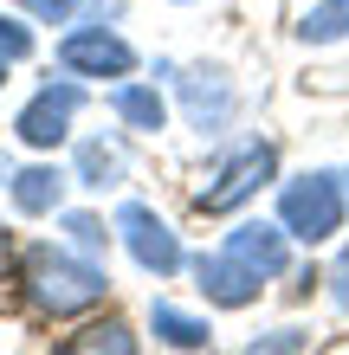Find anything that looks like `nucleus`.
Wrapping results in <instances>:
<instances>
[{
    "label": "nucleus",
    "instance_id": "f257e3e1",
    "mask_svg": "<svg viewBox=\"0 0 349 355\" xmlns=\"http://www.w3.org/2000/svg\"><path fill=\"white\" fill-rule=\"evenodd\" d=\"M26 291H33V304H39V310H52V317H71V310L104 304L110 278H104L91 259H71V252H58V245H33V252H26Z\"/></svg>",
    "mask_w": 349,
    "mask_h": 355
},
{
    "label": "nucleus",
    "instance_id": "f03ea898",
    "mask_svg": "<svg viewBox=\"0 0 349 355\" xmlns=\"http://www.w3.org/2000/svg\"><path fill=\"white\" fill-rule=\"evenodd\" d=\"M278 226H284L291 239H304V245L330 239L337 226H343V181H337L330 168H311V175L284 181V194H278Z\"/></svg>",
    "mask_w": 349,
    "mask_h": 355
},
{
    "label": "nucleus",
    "instance_id": "7ed1b4c3",
    "mask_svg": "<svg viewBox=\"0 0 349 355\" xmlns=\"http://www.w3.org/2000/svg\"><path fill=\"white\" fill-rule=\"evenodd\" d=\"M272 175H278V149H272V142L239 149L233 162H220V175L207 187H201V214H233V207H246Z\"/></svg>",
    "mask_w": 349,
    "mask_h": 355
},
{
    "label": "nucleus",
    "instance_id": "20e7f679",
    "mask_svg": "<svg viewBox=\"0 0 349 355\" xmlns=\"http://www.w3.org/2000/svg\"><path fill=\"white\" fill-rule=\"evenodd\" d=\"M169 78H175V91H181V103H188V123L201 136H214V130H227L233 123V85H227V71L220 65H188V71H175L169 65Z\"/></svg>",
    "mask_w": 349,
    "mask_h": 355
},
{
    "label": "nucleus",
    "instance_id": "39448f33",
    "mask_svg": "<svg viewBox=\"0 0 349 355\" xmlns=\"http://www.w3.org/2000/svg\"><path fill=\"white\" fill-rule=\"evenodd\" d=\"M117 233H123V245H130V259L142 265V271H155V278H175L181 271V245H175V233L155 220V207H142V200H130L117 214Z\"/></svg>",
    "mask_w": 349,
    "mask_h": 355
},
{
    "label": "nucleus",
    "instance_id": "423d86ee",
    "mask_svg": "<svg viewBox=\"0 0 349 355\" xmlns=\"http://www.w3.org/2000/svg\"><path fill=\"white\" fill-rule=\"evenodd\" d=\"M78 103H85V91L78 85H46L26 110H19V142H33V149H52V142H65V130H71V116H78Z\"/></svg>",
    "mask_w": 349,
    "mask_h": 355
},
{
    "label": "nucleus",
    "instance_id": "0eeeda50",
    "mask_svg": "<svg viewBox=\"0 0 349 355\" xmlns=\"http://www.w3.org/2000/svg\"><path fill=\"white\" fill-rule=\"evenodd\" d=\"M58 58H65V71H78V78H130V65H136V52L123 46L117 33H104V26L71 33L65 46H58Z\"/></svg>",
    "mask_w": 349,
    "mask_h": 355
},
{
    "label": "nucleus",
    "instance_id": "6e6552de",
    "mask_svg": "<svg viewBox=\"0 0 349 355\" xmlns=\"http://www.w3.org/2000/svg\"><path fill=\"white\" fill-rule=\"evenodd\" d=\"M291 233H284V226H265V220H246V226H233L227 233V245H220V252H233L239 265H253L259 278H278L284 265H291V245H284Z\"/></svg>",
    "mask_w": 349,
    "mask_h": 355
},
{
    "label": "nucleus",
    "instance_id": "1a4fd4ad",
    "mask_svg": "<svg viewBox=\"0 0 349 355\" xmlns=\"http://www.w3.org/2000/svg\"><path fill=\"white\" fill-rule=\"evenodd\" d=\"M194 278H201V291H207V304H227V310H239V304H253L259 297V271L253 265H239L233 252H207V259H194Z\"/></svg>",
    "mask_w": 349,
    "mask_h": 355
},
{
    "label": "nucleus",
    "instance_id": "9d476101",
    "mask_svg": "<svg viewBox=\"0 0 349 355\" xmlns=\"http://www.w3.org/2000/svg\"><path fill=\"white\" fill-rule=\"evenodd\" d=\"M58 194H65V175H58V168H46V162H39V168H19V175H13V207H19V214H52V207H58Z\"/></svg>",
    "mask_w": 349,
    "mask_h": 355
},
{
    "label": "nucleus",
    "instance_id": "9b49d317",
    "mask_svg": "<svg viewBox=\"0 0 349 355\" xmlns=\"http://www.w3.org/2000/svg\"><path fill=\"white\" fill-rule=\"evenodd\" d=\"M58 355H136V336H130V323L104 317V323H85Z\"/></svg>",
    "mask_w": 349,
    "mask_h": 355
},
{
    "label": "nucleus",
    "instance_id": "f8f14e48",
    "mask_svg": "<svg viewBox=\"0 0 349 355\" xmlns=\"http://www.w3.org/2000/svg\"><path fill=\"white\" fill-rule=\"evenodd\" d=\"M149 323H155V336L175 343V349H207V323H201V317H181L175 304H155Z\"/></svg>",
    "mask_w": 349,
    "mask_h": 355
},
{
    "label": "nucleus",
    "instance_id": "ddd939ff",
    "mask_svg": "<svg viewBox=\"0 0 349 355\" xmlns=\"http://www.w3.org/2000/svg\"><path fill=\"white\" fill-rule=\"evenodd\" d=\"M110 103H117V116L130 123V130H162V116H169V110H162V97H155L149 85H123Z\"/></svg>",
    "mask_w": 349,
    "mask_h": 355
},
{
    "label": "nucleus",
    "instance_id": "4468645a",
    "mask_svg": "<svg viewBox=\"0 0 349 355\" xmlns=\"http://www.w3.org/2000/svg\"><path fill=\"white\" fill-rule=\"evenodd\" d=\"M298 33L311 39V46H330V39H349V0H323V7H311Z\"/></svg>",
    "mask_w": 349,
    "mask_h": 355
},
{
    "label": "nucleus",
    "instance_id": "2eb2a0df",
    "mask_svg": "<svg viewBox=\"0 0 349 355\" xmlns=\"http://www.w3.org/2000/svg\"><path fill=\"white\" fill-rule=\"evenodd\" d=\"M78 181L85 187H117L123 181V155L104 149V142H85V149H78Z\"/></svg>",
    "mask_w": 349,
    "mask_h": 355
},
{
    "label": "nucleus",
    "instance_id": "dca6fc26",
    "mask_svg": "<svg viewBox=\"0 0 349 355\" xmlns=\"http://www.w3.org/2000/svg\"><path fill=\"white\" fill-rule=\"evenodd\" d=\"M65 233H71V245H78V252H104V245H110L104 220H91V214H71V220H65Z\"/></svg>",
    "mask_w": 349,
    "mask_h": 355
},
{
    "label": "nucleus",
    "instance_id": "f3484780",
    "mask_svg": "<svg viewBox=\"0 0 349 355\" xmlns=\"http://www.w3.org/2000/svg\"><path fill=\"white\" fill-rule=\"evenodd\" d=\"M33 52V33L19 26V19H0V65H7V58H26Z\"/></svg>",
    "mask_w": 349,
    "mask_h": 355
},
{
    "label": "nucleus",
    "instance_id": "a211bd4d",
    "mask_svg": "<svg viewBox=\"0 0 349 355\" xmlns=\"http://www.w3.org/2000/svg\"><path fill=\"white\" fill-rule=\"evenodd\" d=\"M304 349V329H278V336H265V343H253L246 355H298Z\"/></svg>",
    "mask_w": 349,
    "mask_h": 355
},
{
    "label": "nucleus",
    "instance_id": "6ab92c4d",
    "mask_svg": "<svg viewBox=\"0 0 349 355\" xmlns=\"http://www.w3.org/2000/svg\"><path fill=\"white\" fill-rule=\"evenodd\" d=\"M19 7H26V13H39V19H52V26H58V19H65V13L78 7V0H19Z\"/></svg>",
    "mask_w": 349,
    "mask_h": 355
},
{
    "label": "nucleus",
    "instance_id": "aec40b11",
    "mask_svg": "<svg viewBox=\"0 0 349 355\" xmlns=\"http://www.w3.org/2000/svg\"><path fill=\"white\" fill-rule=\"evenodd\" d=\"M330 291H337V304H349V245H343V259L330 271Z\"/></svg>",
    "mask_w": 349,
    "mask_h": 355
},
{
    "label": "nucleus",
    "instance_id": "412c9836",
    "mask_svg": "<svg viewBox=\"0 0 349 355\" xmlns=\"http://www.w3.org/2000/svg\"><path fill=\"white\" fill-rule=\"evenodd\" d=\"M0 259H7V239H0Z\"/></svg>",
    "mask_w": 349,
    "mask_h": 355
}]
</instances>
